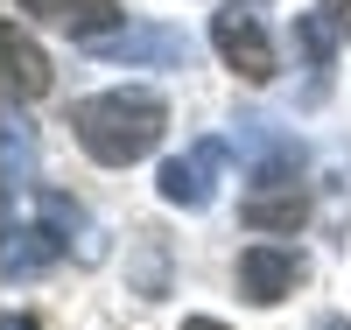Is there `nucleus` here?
Segmentation results:
<instances>
[{"label": "nucleus", "mask_w": 351, "mask_h": 330, "mask_svg": "<svg viewBox=\"0 0 351 330\" xmlns=\"http://www.w3.org/2000/svg\"><path fill=\"white\" fill-rule=\"evenodd\" d=\"M71 127H77V141H84V155H92V162L127 169V162H141V155L162 141L169 106H162L155 92H99V99H84V106L71 113Z\"/></svg>", "instance_id": "1"}, {"label": "nucleus", "mask_w": 351, "mask_h": 330, "mask_svg": "<svg viewBox=\"0 0 351 330\" xmlns=\"http://www.w3.org/2000/svg\"><path fill=\"white\" fill-rule=\"evenodd\" d=\"M92 56H106V64H155V71H176L190 64V36L169 21H127V28H106V36L84 43Z\"/></svg>", "instance_id": "2"}, {"label": "nucleus", "mask_w": 351, "mask_h": 330, "mask_svg": "<svg viewBox=\"0 0 351 330\" xmlns=\"http://www.w3.org/2000/svg\"><path fill=\"white\" fill-rule=\"evenodd\" d=\"M218 169H225V141H197L190 155L162 162L155 190H162V204H176V211H204V204L218 197Z\"/></svg>", "instance_id": "3"}, {"label": "nucleus", "mask_w": 351, "mask_h": 330, "mask_svg": "<svg viewBox=\"0 0 351 330\" xmlns=\"http://www.w3.org/2000/svg\"><path fill=\"white\" fill-rule=\"evenodd\" d=\"M232 148L246 155V169H253V183L260 190H295V176H302V148L288 141V134H274L267 119H239V134H232Z\"/></svg>", "instance_id": "4"}, {"label": "nucleus", "mask_w": 351, "mask_h": 330, "mask_svg": "<svg viewBox=\"0 0 351 330\" xmlns=\"http://www.w3.org/2000/svg\"><path fill=\"white\" fill-rule=\"evenodd\" d=\"M211 49L225 56V71H239L246 84H267L281 64H274V43H267V28H260L253 14H218L211 21Z\"/></svg>", "instance_id": "5"}, {"label": "nucleus", "mask_w": 351, "mask_h": 330, "mask_svg": "<svg viewBox=\"0 0 351 330\" xmlns=\"http://www.w3.org/2000/svg\"><path fill=\"white\" fill-rule=\"evenodd\" d=\"M295 281H302V253H288V246H246L239 253V295H246V303L267 309Z\"/></svg>", "instance_id": "6"}, {"label": "nucleus", "mask_w": 351, "mask_h": 330, "mask_svg": "<svg viewBox=\"0 0 351 330\" xmlns=\"http://www.w3.org/2000/svg\"><path fill=\"white\" fill-rule=\"evenodd\" d=\"M21 14H36L49 28H64L71 43H92L120 21V0H21Z\"/></svg>", "instance_id": "7"}, {"label": "nucleus", "mask_w": 351, "mask_h": 330, "mask_svg": "<svg viewBox=\"0 0 351 330\" xmlns=\"http://www.w3.org/2000/svg\"><path fill=\"white\" fill-rule=\"evenodd\" d=\"M0 64H8V99H43L49 92V56L21 36L8 21V36H0Z\"/></svg>", "instance_id": "8"}, {"label": "nucleus", "mask_w": 351, "mask_h": 330, "mask_svg": "<svg viewBox=\"0 0 351 330\" xmlns=\"http://www.w3.org/2000/svg\"><path fill=\"white\" fill-rule=\"evenodd\" d=\"M36 211H43V225H49L56 239H71V232H77V253H84V260H99V253H106V239H99L92 218H84V204H77V197H64V190H36Z\"/></svg>", "instance_id": "9"}, {"label": "nucleus", "mask_w": 351, "mask_h": 330, "mask_svg": "<svg viewBox=\"0 0 351 330\" xmlns=\"http://www.w3.org/2000/svg\"><path fill=\"white\" fill-rule=\"evenodd\" d=\"M0 162H8V197L36 183V127L21 113H8V134H0Z\"/></svg>", "instance_id": "10"}, {"label": "nucleus", "mask_w": 351, "mask_h": 330, "mask_svg": "<svg viewBox=\"0 0 351 330\" xmlns=\"http://www.w3.org/2000/svg\"><path fill=\"white\" fill-rule=\"evenodd\" d=\"M49 260H56V232H49V225H43V232H14V225H8V281H14V274H21V281L43 274Z\"/></svg>", "instance_id": "11"}, {"label": "nucleus", "mask_w": 351, "mask_h": 330, "mask_svg": "<svg viewBox=\"0 0 351 330\" xmlns=\"http://www.w3.org/2000/svg\"><path fill=\"white\" fill-rule=\"evenodd\" d=\"M246 225L260 232H295L302 225V197L288 190V197H246Z\"/></svg>", "instance_id": "12"}, {"label": "nucleus", "mask_w": 351, "mask_h": 330, "mask_svg": "<svg viewBox=\"0 0 351 330\" xmlns=\"http://www.w3.org/2000/svg\"><path fill=\"white\" fill-rule=\"evenodd\" d=\"M324 14L337 21V36H351V0H324Z\"/></svg>", "instance_id": "13"}, {"label": "nucleus", "mask_w": 351, "mask_h": 330, "mask_svg": "<svg viewBox=\"0 0 351 330\" xmlns=\"http://www.w3.org/2000/svg\"><path fill=\"white\" fill-rule=\"evenodd\" d=\"M0 330H36V316H8V323H0Z\"/></svg>", "instance_id": "14"}, {"label": "nucleus", "mask_w": 351, "mask_h": 330, "mask_svg": "<svg viewBox=\"0 0 351 330\" xmlns=\"http://www.w3.org/2000/svg\"><path fill=\"white\" fill-rule=\"evenodd\" d=\"M183 330H225V323H211V316H190V323H183Z\"/></svg>", "instance_id": "15"}, {"label": "nucleus", "mask_w": 351, "mask_h": 330, "mask_svg": "<svg viewBox=\"0 0 351 330\" xmlns=\"http://www.w3.org/2000/svg\"><path fill=\"white\" fill-rule=\"evenodd\" d=\"M316 330H351V316H324V323H316Z\"/></svg>", "instance_id": "16"}]
</instances>
